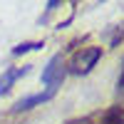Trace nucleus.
<instances>
[{
    "label": "nucleus",
    "mask_w": 124,
    "mask_h": 124,
    "mask_svg": "<svg viewBox=\"0 0 124 124\" xmlns=\"http://www.w3.org/2000/svg\"><path fill=\"white\" fill-rule=\"evenodd\" d=\"M67 124H124V109L122 107H107L102 112H92L87 117L70 119Z\"/></svg>",
    "instance_id": "nucleus-1"
},
{
    "label": "nucleus",
    "mask_w": 124,
    "mask_h": 124,
    "mask_svg": "<svg viewBox=\"0 0 124 124\" xmlns=\"http://www.w3.org/2000/svg\"><path fill=\"white\" fill-rule=\"evenodd\" d=\"M65 60H62V55H55L52 60L47 62V67L42 70V85L47 87V92H52L62 85V79H65Z\"/></svg>",
    "instance_id": "nucleus-2"
},
{
    "label": "nucleus",
    "mask_w": 124,
    "mask_h": 124,
    "mask_svg": "<svg viewBox=\"0 0 124 124\" xmlns=\"http://www.w3.org/2000/svg\"><path fill=\"white\" fill-rule=\"evenodd\" d=\"M99 57H102V47H82L79 52L72 57L70 70L75 72V75H85V72H89L92 67L97 65Z\"/></svg>",
    "instance_id": "nucleus-3"
},
{
    "label": "nucleus",
    "mask_w": 124,
    "mask_h": 124,
    "mask_svg": "<svg viewBox=\"0 0 124 124\" xmlns=\"http://www.w3.org/2000/svg\"><path fill=\"white\" fill-rule=\"evenodd\" d=\"M55 94L52 92H40V94H32V97H25V99H20L17 104H15V112H25V109H32L37 104H45V102H50Z\"/></svg>",
    "instance_id": "nucleus-4"
},
{
    "label": "nucleus",
    "mask_w": 124,
    "mask_h": 124,
    "mask_svg": "<svg viewBox=\"0 0 124 124\" xmlns=\"http://www.w3.org/2000/svg\"><path fill=\"white\" fill-rule=\"evenodd\" d=\"M30 72V67H15V70H8L3 77H0V94H5V92L13 87V82L15 79H20L23 75H27Z\"/></svg>",
    "instance_id": "nucleus-5"
},
{
    "label": "nucleus",
    "mask_w": 124,
    "mask_h": 124,
    "mask_svg": "<svg viewBox=\"0 0 124 124\" xmlns=\"http://www.w3.org/2000/svg\"><path fill=\"white\" fill-rule=\"evenodd\" d=\"M37 47H42V42H23V45H17L13 52L15 55H23V52H30V50H37Z\"/></svg>",
    "instance_id": "nucleus-6"
},
{
    "label": "nucleus",
    "mask_w": 124,
    "mask_h": 124,
    "mask_svg": "<svg viewBox=\"0 0 124 124\" xmlns=\"http://www.w3.org/2000/svg\"><path fill=\"white\" fill-rule=\"evenodd\" d=\"M119 94L124 99V70H122V75H119Z\"/></svg>",
    "instance_id": "nucleus-7"
}]
</instances>
